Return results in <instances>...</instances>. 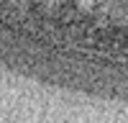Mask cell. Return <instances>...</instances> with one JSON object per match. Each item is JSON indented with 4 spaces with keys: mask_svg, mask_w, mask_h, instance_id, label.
<instances>
[{
    "mask_svg": "<svg viewBox=\"0 0 128 123\" xmlns=\"http://www.w3.org/2000/svg\"><path fill=\"white\" fill-rule=\"evenodd\" d=\"M0 69L128 102V0H0Z\"/></svg>",
    "mask_w": 128,
    "mask_h": 123,
    "instance_id": "cell-1",
    "label": "cell"
}]
</instances>
